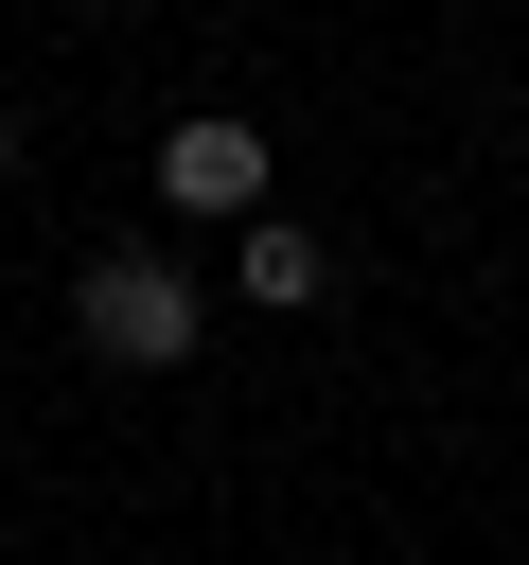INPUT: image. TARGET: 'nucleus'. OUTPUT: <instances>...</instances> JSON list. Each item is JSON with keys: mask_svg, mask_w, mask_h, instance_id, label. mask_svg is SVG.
Returning <instances> with one entry per match:
<instances>
[{"mask_svg": "<svg viewBox=\"0 0 529 565\" xmlns=\"http://www.w3.org/2000/svg\"><path fill=\"white\" fill-rule=\"evenodd\" d=\"M71 335H88L106 371H176V353L212 335V300H194V282L159 265V247H106V265L71 282Z\"/></svg>", "mask_w": 529, "mask_h": 565, "instance_id": "obj_1", "label": "nucleus"}, {"mask_svg": "<svg viewBox=\"0 0 529 565\" xmlns=\"http://www.w3.org/2000/svg\"><path fill=\"white\" fill-rule=\"evenodd\" d=\"M159 194H176V212H212V230H264V212H282V194H264V124L194 106V124L159 141Z\"/></svg>", "mask_w": 529, "mask_h": 565, "instance_id": "obj_2", "label": "nucleus"}, {"mask_svg": "<svg viewBox=\"0 0 529 565\" xmlns=\"http://www.w3.org/2000/svg\"><path fill=\"white\" fill-rule=\"evenodd\" d=\"M229 282H247L264 318H300V300H335V247H317L300 212H264V230H229Z\"/></svg>", "mask_w": 529, "mask_h": 565, "instance_id": "obj_3", "label": "nucleus"}, {"mask_svg": "<svg viewBox=\"0 0 529 565\" xmlns=\"http://www.w3.org/2000/svg\"><path fill=\"white\" fill-rule=\"evenodd\" d=\"M0 177H18V124H0Z\"/></svg>", "mask_w": 529, "mask_h": 565, "instance_id": "obj_4", "label": "nucleus"}]
</instances>
